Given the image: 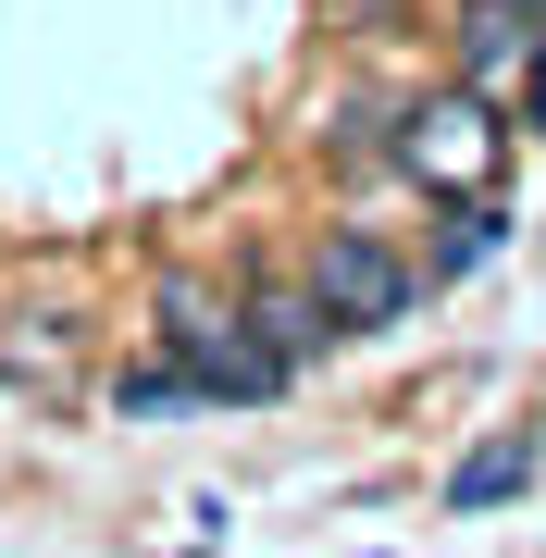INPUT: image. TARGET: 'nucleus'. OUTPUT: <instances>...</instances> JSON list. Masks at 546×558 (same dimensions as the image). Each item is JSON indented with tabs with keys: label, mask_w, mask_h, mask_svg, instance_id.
<instances>
[{
	"label": "nucleus",
	"mask_w": 546,
	"mask_h": 558,
	"mask_svg": "<svg viewBox=\"0 0 546 558\" xmlns=\"http://www.w3.org/2000/svg\"><path fill=\"white\" fill-rule=\"evenodd\" d=\"M311 299H324L348 336H385V323H410V299H423V260H398L373 223H324V236H311Z\"/></svg>",
	"instance_id": "obj_2"
},
{
	"label": "nucleus",
	"mask_w": 546,
	"mask_h": 558,
	"mask_svg": "<svg viewBox=\"0 0 546 558\" xmlns=\"http://www.w3.org/2000/svg\"><path fill=\"white\" fill-rule=\"evenodd\" d=\"M522 13H546V0H522Z\"/></svg>",
	"instance_id": "obj_11"
},
{
	"label": "nucleus",
	"mask_w": 546,
	"mask_h": 558,
	"mask_svg": "<svg viewBox=\"0 0 546 558\" xmlns=\"http://www.w3.org/2000/svg\"><path fill=\"white\" fill-rule=\"evenodd\" d=\"M236 323H248V336H262V348L286 360V373H299V360H324V348L348 336V323H336L324 299H311V286H248V299H236Z\"/></svg>",
	"instance_id": "obj_4"
},
{
	"label": "nucleus",
	"mask_w": 546,
	"mask_h": 558,
	"mask_svg": "<svg viewBox=\"0 0 546 558\" xmlns=\"http://www.w3.org/2000/svg\"><path fill=\"white\" fill-rule=\"evenodd\" d=\"M534 38H546V13H522V0H460V87L509 100L522 62H534Z\"/></svg>",
	"instance_id": "obj_3"
},
{
	"label": "nucleus",
	"mask_w": 546,
	"mask_h": 558,
	"mask_svg": "<svg viewBox=\"0 0 546 558\" xmlns=\"http://www.w3.org/2000/svg\"><path fill=\"white\" fill-rule=\"evenodd\" d=\"M112 410H124V422H162V410H199V385H186V360H162V373H124Z\"/></svg>",
	"instance_id": "obj_9"
},
{
	"label": "nucleus",
	"mask_w": 546,
	"mask_h": 558,
	"mask_svg": "<svg viewBox=\"0 0 546 558\" xmlns=\"http://www.w3.org/2000/svg\"><path fill=\"white\" fill-rule=\"evenodd\" d=\"M522 484H534V447H522V435H497V447H472L460 472H447V509H509Z\"/></svg>",
	"instance_id": "obj_8"
},
{
	"label": "nucleus",
	"mask_w": 546,
	"mask_h": 558,
	"mask_svg": "<svg viewBox=\"0 0 546 558\" xmlns=\"http://www.w3.org/2000/svg\"><path fill=\"white\" fill-rule=\"evenodd\" d=\"M447 211V236H435V260H423V286H447V274H485V260L509 248V199L485 186V199H435Z\"/></svg>",
	"instance_id": "obj_7"
},
{
	"label": "nucleus",
	"mask_w": 546,
	"mask_h": 558,
	"mask_svg": "<svg viewBox=\"0 0 546 558\" xmlns=\"http://www.w3.org/2000/svg\"><path fill=\"white\" fill-rule=\"evenodd\" d=\"M509 137H522V124H509L485 87H423L410 112H385V161H398L423 199H485Z\"/></svg>",
	"instance_id": "obj_1"
},
{
	"label": "nucleus",
	"mask_w": 546,
	"mask_h": 558,
	"mask_svg": "<svg viewBox=\"0 0 546 558\" xmlns=\"http://www.w3.org/2000/svg\"><path fill=\"white\" fill-rule=\"evenodd\" d=\"M149 311H162V348H174V360H211L223 336H236V299H223L211 274H162V299H149Z\"/></svg>",
	"instance_id": "obj_6"
},
{
	"label": "nucleus",
	"mask_w": 546,
	"mask_h": 558,
	"mask_svg": "<svg viewBox=\"0 0 546 558\" xmlns=\"http://www.w3.org/2000/svg\"><path fill=\"white\" fill-rule=\"evenodd\" d=\"M75 323H62V311H13V323H0V373H13L25 385V398H75Z\"/></svg>",
	"instance_id": "obj_5"
},
{
	"label": "nucleus",
	"mask_w": 546,
	"mask_h": 558,
	"mask_svg": "<svg viewBox=\"0 0 546 558\" xmlns=\"http://www.w3.org/2000/svg\"><path fill=\"white\" fill-rule=\"evenodd\" d=\"M509 100H522V137H546V38H534V62H522V87H509Z\"/></svg>",
	"instance_id": "obj_10"
}]
</instances>
